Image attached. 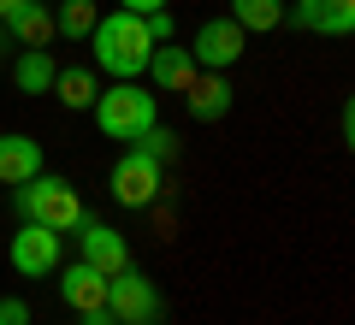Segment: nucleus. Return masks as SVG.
<instances>
[{
	"instance_id": "obj_1",
	"label": "nucleus",
	"mask_w": 355,
	"mask_h": 325,
	"mask_svg": "<svg viewBox=\"0 0 355 325\" xmlns=\"http://www.w3.org/2000/svg\"><path fill=\"white\" fill-rule=\"evenodd\" d=\"M89 48H95V65H101L113 83H137V77L148 71V53L160 48V42L148 36V24H142L137 12H101L95 30H89Z\"/></svg>"
},
{
	"instance_id": "obj_2",
	"label": "nucleus",
	"mask_w": 355,
	"mask_h": 325,
	"mask_svg": "<svg viewBox=\"0 0 355 325\" xmlns=\"http://www.w3.org/2000/svg\"><path fill=\"white\" fill-rule=\"evenodd\" d=\"M12 207H18V219L48 225V231H60V237H71V231L89 219L77 184H65V177H53V172H36L30 184H18V189H12Z\"/></svg>"
},
{
	"instance_id": "obj_3",
	"label": "nucleus",
	"mask_w": 355,
	"mask_h": 325,
	"mask_svg": "<svg viewBox=\"0 0 355 325\" xmlns=\"http://www.w3.org/2000/svg\"><path fill=\"white\" fill-rule=\"evenodd\" d=\"M89 113H95V125H101L107 142H125V148H130L142 130L160 125V100H154V89H142V77H137V83H113V89H101Z\"/></svg>"
},
{
	"instance_id": "obj_4",
	"label": "nucleus",
	"mask_w": 355,
	"mask_h": 325,
	"mask_svg": "<svg viewBox=\"0 0 355 325\" xmlns=\"http://www.w3.org/2000/svg\"><path fill=\"white\" fill-rule=\"evenodd\" d=\"M107 313H113V325H160L166 301H160V290L148 284V272L125 266V272L107 278Z\"/></svg>"
},
{
	"instance_id": "obj_5",
	"label": "nucleus",
	"mask_w": 355,
	"mask_h": 325,
	"mask_svg": "<svg viewBox=\"0 0 355 325\" xmlns=\"http://www.w3.org/2000/svg\"><path fill=\"white\" fill-rule=\"evenodd\" d=\"M160 160H148L142 148H125L113 160V172H107V189H113L119 207H154V195H160Z\"/></svg>"
},
{
	"instance_id": "obj_6",
	"label": "nucleus",
	"mask_w": 355,
	"mask_h": 325,
	"mask_svg": "<svg viewBox=\"0 0 355 325\" xmlns=\"http://www.w3.org/2000/svg\"><path fill=\"white\" fill-rule=\"evenodd\" d=\"M60 249H65L60 231L30 225V219H24V225L12 231V249H6V261H12L18 278H48V272H60Z\"/></svg>"
},
{
	"instance_id": "obj_7",
	"label": "nucleus",
	"mask_w": 355,
	"mask_h": 325,
	"mask_svg": "<svg viewBox=\"0 0 355 325\" xmlns=\"http://www.w3.org/2000/svg\"><path fill=\"white\" fill-rule=\"evenodd\" d=\"M243 48H249V30L231 24V18H207L190 36V60L202 65V71H231V65L243 60Z\"/></svg>"
},
{
	"instance_id": "obj_8",
	"label": "nucleus",
	"mask_w": 355,
	"mask_h": 325,
	"mask_svg": "<svg viewBox=\"0 0 355 325\" xmlns=\"http://www.w3.org/2000/svg\"><path fill=\"white\" fill-rule=\"evenodd\" d=\"M77 243H83V261L95 266V272H125L130 266V243H125V231H113V225H101V219H83V225L71 231Z\"/></svg>"
},
{
	"instance_id": "obj_9",
	"label": "nucleus",
	"mask_w": 355,
	"mask_h": 325,
	"mask_svg": "<svg viewBox=\"0 0 355 325\" xmlns=\"http://www.w3.org/2000/svg\"><path fill=\"white\" fill-rule=\"evenodd\" d=\"M196 71L202 65L190 60V48H178V42H160V48L148 53V83H154V95H184V89L196 83Z\"/></svg>"
},
{
	"instance_id": "obj_10",
	"label": "nucleus",
	"mask_w": 355,
	"mask_h": 325,
	"mask_svg": "<svg viewBox=\"0 0 355 325\" xmlns=\"http://www.w3.org/2000/svg\"><path fill=\"white\" fill-rule=\"evenodd\" d=\"M60 301L83 319V313H95V308H107V272H95L89 261H71V266H60Z\"/></svg>"
},
{
	"instance_id": "obj_11",
	"label": "nucleus",
	"mask_w": 355,
	"mask_h": 325,
	"mask_svg": "<svg viewBox=\"0 0 355 325\" xmlns=\"http://www.w3.org/2000/svg\"><path fill=\"white\" fill-rule=\"evenodd\" d=\"M36 172H48V166H42V142L24 137V130H6V137H0V184L18 189V184H30Z\"/></svg>"
},
{
	"instance_id": "obj_12",
	"label": "nucleus",
	"mask_w": 355,
	"mask_h": 325,
	"mask_svg": "<svg viewBox=\"0 0 355 325\" xmlns=\"http://www.w3.org/2000/svg\"><path fill=\"white\" fill-rule=\"evenodd\" d=\"M284 18H296L314 36H349L355 30V0H296Z\"/></svg>"
},
{
	"instance_id": "obj_13",
	"label": "nucleus",
	"mask_w": 355,
	"mask_h": 325,
	"mask_svg": "<svg viewBox=\"0 0 355 325\" xmlns=\"http://www.w3.org/2000/svg\"><path fill=\"white\" fill-rule=\"evenodd\" d=\"M231 77L225 71H196V83L184 89V100H190V118H202V125H219V118L231 113Z\"/></svg>"
},
{
	"instance_id": "obj_14",
	"label": "nucleus",
	"mask_w": 355,
	"mask_h": 325,
	"mask_svg": "<svg viewBox=\"0 0 355 325\" xmlns=\"http://www.w3.org/2000/svg\"><path fill=\"white\" fill-rule=\"evenodd\" d=\"M48 95H60L65 113H83V107H95V95H101V77L89 71V65H60Z\"/></svg>"
},
{
	"instance_id": "obj_15",
	"label": "nucleus",
	"mask_w": 355,
	"mask_h": 325,
	"mask_svg": "<svg viewBox=\"0 0 355 325\" xmlns=\"http://www.w3.org/2000/svg\"><path fill=\"white\" fill-rule=\"evenodd\" d=\"M53 53L48 48H24L18 53V65H12V83H18V95H48L53 89Z\"/></svg>"
},
{
	"instance_id": "obj_16",
	"label": "nucleus",
	"mask_w": 355,
	"mask_h": 325,
	"mask_svg": "<svg viewBox=\"0 0 355 325\" xmlns=\"http://www.w3.org/2000/svg\"><path fill=\"white\" fill-rule=\"evenodd\" d=\"M6 30H12L24 48H48V42H53V12L42 6V0H24V6L6 18Z\"/></svg>"
},
{
	"instance_id": "obj_17",
	"label": "nucleus",
	"mask_w": 355,
	"mask_h": 325,
	"mask_svg": "<svg viewBox=\"0 0 355 325\" xmlns=\"http://www.w3.org/2000/svg\"><path fill=\"white\" fill-rule=\"evenodd\" d=\"M231 24H243L249 36H266V30L284 24V0H231Z\"/></svg>"
},
{
	"instance_id": "obj_18",
	"label": "nucleus",
	"mask_w": 355,
	"mask_h": 325,
	"mask_svg": "<svg viewBox=\"0 0 355 325\" xmlns=\"http://www.w3.org/2000/svg\"><path fill=\"white\" fill-rule=\"evenodd\" d=\"M95 18H101V6H95V0H60V12H53V36H65V42H89Z\"/></svg>"
},
{
	"instance_id": "obj_19",
	"label": "nucleus",
	"mask_w": 355,
	"mask_h": 325,
	"mask_svg": "<svg viewBox=\"0 0 355 325\" xmlns=\"http://www.w3.org/2000/svg\"><path fill=\"white\" fill-rule=\"evenodd\" d=\"M130 148H142V154H148V160H172V154H178V137H172V130H160V125H154V130H142V137L137 142H130Z\"/></svg>"
},
{
	"instance_id": "obj_20",
	"label": "nucleus",
	"mask_w": 355,
	"mask_h": 325,
	"mask_svg": "<svg viewBox=\"0 0 355 325\" xmlns=\"http://www.w3.org/2000/svg\"><path fill=\"white\" fill-rule=\"evenodd\" d=\"M142 24H148V36H154V42H172V36H178V24H172V12H166V6H160V12H148Z\"/></svg>"
},
{
	"instance_id": "obj_21",
	"label": "nucleus",
	"mask_w": 355,
	"mask_h": 325,
	"mask_svg": "<svg viewBox=\"0 0 355 325\" xmlns=\"http://www.w3.org/2000/svg\"><path fill=\"white\" fill-rule=\"evenodd\" d=\"M0 325H30V308L18 296H6V301H0Z\"/></svg>"
},
{
	"instance_id": "obj_22",
	"label": "nucleus",
	"mask_w": 355,
	"mask_h": 325,
	"mask_svg": "<svg viewBox=\"0 0 355 325\" xmlns=\"http://www.w3.org/2000/svg\"><path fill=\"white\" fill-rule=\"evenodd\" d=\"M160 6H172V0H119V12H137V18L160 12Z\"/></svg>"
},
{
	"instance_id": "obj_23",
	"label": "nucleus",
	"mask_w": 355,
	"mask_h": 325,
	"mask_svg": "<svg viewBox=\"0 0 355 325\" xmlns=\"http://www.w3.org/2000/svg\"><path fill=\"white\" fill-rule=\"evenodd\" d=\"M83 325H113V313H107V308H95V313H83Z\"/></svg>"
},
{
	"instance_id": "obj_24",
	"label": "nucleus",
	"mask_w": 355,
	"mask_h": 325,
	"mask_svg": "<svg viewBox=\"0 0 355 325\" xmlns=\"http://www.w3.org/2000/svg\"><path fill=\"white\" fill-rule=\"evenodd\" d=\"M18 6H24V0H0V24H6V18H12Z\"/></svg>"
}]
</instances>
